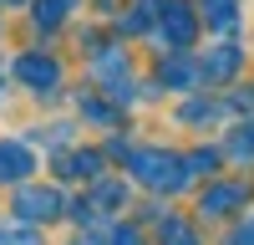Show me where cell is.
<instances>
[{
	"mask_svg": "<svg viewBox=\"0 0 254 245\" xmlns=\"http://www.w3.org/2000/svg\"><path fill=\"white\" fill-rule=\"evenodd\" d=\"M229 245H254V215H249V220L239 225L234 235H229Z\"/></svg>",
	"mask_w": 254,
	"mask_h": 245,
	"instance_id": "obj_18",
	"label": "cell"
},
{
	"mask_svg": "<svg viewBox=\"0 0 254 245\" xmlns=\"http://www.w3.org/2000/svg\"><path fill=\"white\" fill-rule=\"evenodd\" d=\"M244 199H249V184H214V189L203 194V215L219 220V215H229V210L244 204Z\"/></svg>",
	"mask_w": 254,
	"mask_h": 245,
	"instance_id": "obj_6",
	"label": "cell"
},
{
	"mask_svg": "<svg viewBox=\"0 0 254 245\" xmlns=\"http://www.w3.org/2000/svg\"><path fill=\"white\" fill-rule=\"evenodd\" d=\"M15 77L26 82L31 92H56V82H61V67H56V56L26 51V56H15Z\"/></svg>",
	"mask_w": 254,
	"mask_h": 245,
	"instance_id": "obj_3",
	"label": "cell"
},
{
	"mask_svg": "<svg viewBox=\"0 0 254 245\" xmlns=\"http://www.w3.org/2000/svg\"><path fill=\"white\" fill-rule=\"evenodd\" d=\"M71 10H76V0H41V5H36V20H41V26H61Z\"/></svg>",
	"mask_w": 254,
	"mask_h": 245,
	"instance_id": "obj_11",
	"label": "cell"
},
{
	"mask_svg": "<svg viewBox=\"0 0 254 245\" xmlns=\"http://www.w3.org/2000/svg\"><path fill=\"white\" fill-rule=\"evenodd\" d=\"M183 163H188V169H193V174H214V163H219V153H214V148H203V153H188Z\"/></svg>",
	"mask_w": 254,
	"mask_h": 245,
	"instance_id": "obj_15",
	"label": "cell"
},
{
	"mask_svg": "<svg viewBox=\"0 0 254 245\" xmlns=\"http://www.w3.org/2000/svg\"><path fill=\"white\" fill-rule=\"evenodd\" d=\"M31 169H36V153H31V143L0 138V184H20Z\"/></svg>",
	"mask_w": 254,
	"mask_h": 245,
	"instance_id": "obj_4",
	"label": "cell"
},
{
	"mask_svg": "<svg viewBox=\"0 0 254 245\" xmlns=\"http://www.w3.org/2000/svg\"><path fill=\"white\" fill-rule=\"evenodd\" d=\"M229 72H239V51L234 46H224V51H214L203 61V77H229Z\"/></svg>",
	"mask_w": 254,
	"mask_h": 245,
	"instance_id": "obj_12",
	"label": "cell"
},
{
	"mask_svg": "<svg viewBox=\"0 0 254 245\" xmlns=\"http://www.w3.org/2000/svg\"><path fill=\"white\" fill-rule=\"evenodd\" d=\"M163 245H198V235H193V225H188V220L163 215Z\"/></svg>",
	"mask_w": 254,
	"mask_h": 245,
	"instance_id": "obj_10",
	"label": "cell"
},
{
	"mask_svg": "<svg viewBox=\"0 0 254 245\" xmlns=\"http://www.w3.org/2000/svg\"><path fill=\"white\" fill-rule=\"evenodd\" d=\"M107 245H142V235L132 225H117V230H107Z\"/></svg>",
	"mask_w": 254,
	"mask_h": 245,
	"instance_id": "obj_17",
	"label": "cell"
},
{
	"mask_svg": "<svg viewBox=\"0 0 254 245\" xmlns=\"http://www.w3.org/2000/svg\"><path fill=\"white\" fill-rule=\"evenodd\" d=\"M158 20H163V36L173 41V46H188V41H193V10H188L183 0H163Z\"/></svg>",
	"mask_w": 254,
	"mask_h": 245,
	"instance_id": "obj_5",
	"label": "cell"
},
{
	"mask_svg": "<svg viewBox=\"0 0 254 245\" xmlns=\"http://www.w3.org/2000/svg\"><path fill=\"white\" fill-rule=\"evenodd\" d=\"M183 169H188V163H183L178 153H168V148H142V153H132V179L147 184V189H163V194H173V189L188 184Z\"/></svg>",
	"mask_w": 254,
	"mask_h": 245,
	"instance_id": "obj_1",
	"label": "cell"
},
{
	"mask_svg": "<svg viewBox=\"0 0 254 245\" xmlns=\"http://www.w3.org/2000/svg\"><path fill=\"white\" fill-rule=\"evenodd\" d=\"M229 153L234 158H254V122H244V128L229 133Z\"/></svg>",
	"mask_w": 254,
	"mask_h": 245,
	"instance_id": "obj_13",
	"label": "cell"
},
{
	"mask_svg": "<svg viewBox=\"0 0 254 245\" xmlns=\"http://www.w3.org/2000/svg\"><path fill=\"white\" fill-rule=\"evenodd\" d=\"M15 215L20 225H41V220H61L66 215V199H61V189H20L15 194Z\"/></svg>",
	"mask_w": 254,
	"mask_h": 245,
	"instance_id": "obj_2",
	"label": "cell"
},
{
	"mask_svg": "<svg viewBox=\"0 0 254 245\" xmlns=\"http://www.w3.org/2000/svg\"><path fill=\"white\" fill-rule=\"evenodd\" d=\"M203 20H208L214 31L239 26V0H203Z\"/></svg>",
	"mask_w": 254,
	"mask_h": 245,
	"instance_id": "obj_7",
	"label": "cell"
},
{
	"mask_svg": "<svg viewBox=\"0 0 254 245\" xmlns=\"http://www.w3.org/2000/svg\"><path fill=\"white\" fill-rule=\"evenodd\" d=\"M193 77H198V67L188 56H168L163 61V82H168V87H193Z\"/></svg>",
	"mask_w": 254,
	"mask_h": 245,
	"instance_id": "obj_9",
	"label": "cell"
},
{
	"mask_svg": "<svg viewBox=\"0 0 254 245\" xmlns=\"http://www.w3.org/2000/svg\"><path fill=\"white\" fill-rule=\"evenodd\" d=\"M92 204H122V184H97V189H92Z\"/></svg>",
	"mask_w": 254,
	"mask_h": 245,
	"instance_id": "obj_16",
	"label": "cell"
},
{
	"mask_svg": "<svg viewBox=\"0 0 254 245\" xmlns=\"http://www.w3.org/2000/svg\"><path fill=\"white\" fill-rule=\"evenodd\" d=\"M61 174L66 179H97L102 174V153H66L61 158Z\"/></svg>",
	"mask_w": 254,
	"mask_h": 245,
	"instance_id": "obj_8",
	"label": "cell"
},
{
	"mask_svg": "<svg viewBox=\"0 0 254 245\" xmlns=\"http://www.w3.org/2000/svg\"><path fill=\"white\" fill-rule=\"evenodd\" d=\"M5 5H20V0H5Z\"/></svg>",
	"mask_w": 254,
	"mask_h": 245,
	"instance_id": "obj_19",
	"label": "cell"
},
{
	"mask_svg": "<svg viewBox=\"0 0 254 245\" xmlns=\"http://www.w3.org/2000/svg\"><path fill=\"white\" fill-rule=\"evenodd\" d=\"M0 245H41L31 225H0Z\"/></svg>",
	"mask_w": 254,
	"mask_h": 245,
	"instance_id": "obj_14",
	"label": "cell"
}]
</instances>
